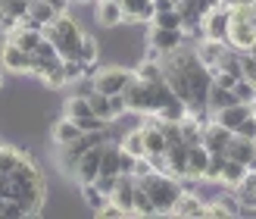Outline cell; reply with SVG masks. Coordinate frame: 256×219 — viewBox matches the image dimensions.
I'll return each mask as SVG.
<instances>
[{"instance_id": "681fc988", "label": "cell", "mask_w": 256, "mask_h": 219, "mask_svg": "<svg viewBox=\"0 0 256 219\" xmlns=\"http://www.w3.org/2000/svg\"><path fill=\"white\" fill-rule=\"evenodd\" d=\"M247 54H253V57H256V44H253V47H250V50H247Z\"/></svg>"}, {"instance_id": "74e56055", "label": "cell", "mask_w": 256, "mask_h": 219, "mask_svg": "<svg viewBox=\"0 0 256 219\" xmlns=\"http://www.w3.org/2000/svg\"><path fill=\"white\" fill-rule=\"evenodd\" d=\"M234 135H240V138H250V141H256V113H250L244 122H240L238 128H234Z\"/></svg>"}, {"instance_id": "9a60e30c", "label": "cell", "mask_w": 256, "mask_h": 219, "mask_svg": "<svg viewBox=\"0 0 256 219\" xmlns=\"http://www.w3.org/2000/svg\"><path fill=\"white\" fill-rule=\"evenodd\" d=\"M94 19H97V25H104V29H119V25H125V10H122L119 0H97Z\"/></svg>"}, {"instance_id": "52a82bcc", "label": "cell", "mask_w": 256, "mask_h": 219, "mask_svg": "<svg viewBox=\"0 0 256 219\" xmlns=\"http://www.w3.org/2000/svg\"><path fill=\"white\" fill-rule=\"evenodd\" d=\"M188 41L184 29H160V25H147V44H150V54H169V50L182 47Z\"/></svg>"}, {"instance_id": "4dcf8cb0", "label": "cell", "mask_w": 256, "mask_h": 219, "mask_svg": "<svg viewBox=\"0 0 256 219\" xmlns=\"http://www.w3.org/2000/svg\"><path fill=\"white\" fill-rule=\"evenodd\" d=\"M88 100H91V110H94V116H100V119H106L110 125L116 122V116H112V97L100 94V91H91V94H88Z\"/></svg>"}, {"instance_id": "b9f144b4", "label": "cell", "mask_w": 256, "mask_h": 219, "mask_svg": "<svg viewBox=\"0 0 256 219\" xmlns=\"http://www.w3.org/2000/svg\"><path fill=\"white\" fill-rule=\"evenodd\" d=\"M134 163H138V157H132L128 150H122V157H119V175H134Z\"/></svg>"}, {"instance_id": "5bb4252c", "label": "cell", "mask_w": 256, "mask_h": 219, "mask_svg": "<svg viewBox=\"0 0 256 219\" xmlns=\"http://www.w3.org/2000/svg\"><path fill=\"white\" fill-rule=\"evenodd\" d=\"M232 191H234V197L240 203V216H256V169L247 172Z\"/></svg>"}, {"instance_id": "f6af8a7d", "label": "cell", "mask_w": 256, "mask_h": 219, "mask_svg": "<svg viewBox=\"0 0 256 219\" xmlns=\"http://www.w3.org/2000/svg\"><path fill=\"white\" fill-rule=\"evenodd\" d=\"M6 75H10V72L4 69V63H0V91H4V88H6Z\"/></svg>"}, {"instance_id": "ab89813d", "label": "cell", "mask_w": 256, "mask_h": 219, "mask_svg": "<svg viewBox=\"0 0 256 219\" xmlns=\"http://www.w3.org/2000/svg\"><path fill=\"white\" fill-rule=\"evenodd\" d=\"M116 182H119V175H97V178H94V185L104 191L106 197H112V191H116Z\"/></svg>"}, {"instance_id": "e575fe53", "label": "cell", "mask_w": 256, "mask_h": 219, "mask_svg": "<svg viewBox=\"0 0 256 219\" xmlns=\"http://www.w3.org/2000/svg\"><path fill=\"white\" fill-rule=\"evenodd\" d=\"M134 216H156V207L140 185H134Z\"/></svg>"}, {"instance_id": "8d00e7d4", "label": "cell", "mask_w": 256, "mask_h": 219, "mask_svg": "<svg viewBox=\"0 0 256 219\" xmlns=\"http://www.w3.org/2000/svg\"><path fill=\"white\" fill-rule=\"evenodd\" d=\"M240 75L256 85V57L253 54H240Z\"/></svg>"}, {"instance_id": "1f68e13d", "label": "cell", "mask_w": 256, "mask_h": 219, "mask_svg": "<svg viewBox=\"0 0 256 219\" xmlns=\"http://www.w3.org/2000/svg\"><path fill=\"white\" fill-rule=\"evenodd\" d=\"M22 153H25V150H19L16 144H0V175L16 169L19 160H22Z\"/></svg>"}, {"instance_id": "d590c367", "label": "cell", "mask_w": 256, "mask_h": 219, "mask_svg": "<svg viewBox=\"0 0 256 219\" xmlns=\"http://www.w3.org/2000/svg\"><path fill=\"white\" fill-rule=\"evenodd\" d=\"M150 25H160V29H182V10H166V13H156Z\"/></svg>"}, {"instance_id": "2e32d148", "label": "cell", "mask_w": 256, "mask_h": 219, "mask_svg": "<svg viewBox=\"0 0 256 219\" xmlns=\"http://www.w3.org/2000/svg\"><path fill=\"white\" fill-rule=\"evenodd\" d=\"M225 157H232V160H238V163H244L247 169L253 172V169H256V141L240 138V135H232V141H228V150H225Z\"/></svg>"}, {"instance_id": "60d3db41", "label": "cell", "mask_w": 256, "mask_h": 219, "mask_svg": "<svg viewBox=\"0 0 256 219\" xmlns=\"http://www.w3.org/2000/svg\"><path fill=\"white\" fill-rule=\"evenodd\" d=\"M16 25H19V19L12 16L10 10H4V7H0V32H4V35H10L12 29H16Z\"/></svg>"}, {"instance_id": "f907efd6", "label": "cell", "mask_w": 256, "mask_h": 219, "mask_svg": "<svg viewBox=\"0 0 256 219\" xmlns=\"http://www.w3.org/2000/svg\"><path fill=\"white\" fill-rule=\"evenodd\" d=\"M28 4H38V0H28Z\"/></svg>"}, {"instance_id": "277c9868", "label": "cell", "mask_w": 256, "mask_h": 219, "mask_svg": "<svg viewBox=\"0 0 256 219\" xmlns=\"http://www.w3.org/2000/svg\"><path fill=\"white\" fill-rule=\"evenodd\" d=\"M228 44L240 54L256 44V7H244L238 4L232 7V22H228Z\"/></svg>"}, {"instance_id": "ee69618b", "label": "cell", "mask_w": 256, "mask_h": 219, "mask_svg": "<svg viewBox=\"0 0 256 219\" xmlns=\"http://www.w3.org/2000/svg\"><path fill=\"white\" fill-rule=\"evenodd\" d=\"M47 4L54 7V10H56V16H60V13H69V4H72V0H47Z\"/></svg>"}, {"instance_id": "f546056e", "label": "cell", "mask_w": 256, "mask_h": 219, "mask_svg": "<svg viewBox=\"0 0 256 219\" xmlns=\"http://www.w3.org/2000/svg\"><path fill=\"white\" fill-rule=\"evenodd\" d=\"M228 104H238L234 91H232V88H222V85H212V88H210V97H206V107L216 113V110H222V107H228Z\"/></svg>"}, {"instance_id": "9c48e42d", "label": "cell", "mask_w": 256, "mask_h": 219, "mask_svg": "<svg viewBox=\"0 0 256 219\" xmlns=\"http://www.w3.org/2000/svg\"><path fill=\"white\" fill-rule=\"evenodd\" d=\"M0 63H4V69L10 75H28L32 72V54L22 50L19 44L6 41V38H4V44H0Z\"/></svg>"}, {"instance_id": "e0dca14e", "label": "cell", "mask_w": 256, "mask_h": 219, "mask_svg": "<svg viewBox=\"0 0 256 219\" xmlns=\"http://www.w3.org/2000/svg\"><path fill=\"white\" fill-rule=\"evenodd\" d=\"M228 47H232L228 41H216V38H200V41L194 44L197 57L203 60V66H210V69L219 66V60L225 57V50H228Z\"/></svg>"}, {"instance_id": "8992f818", "label": "cell", "mask_w": 256, "mask_h": 219, "mask_svg": "<svg viewBox=\"0 0 256 219\" xmlns=\"http://www.w3.org/2000/svg\"><path fill=\"white\" fill-rule=\"evenodd\" d=\"M91 82H94V91L100 94H125V88L134 82V69H125V66H97L94 75H91Z\"/></svg>"}, {"instance_id": "d6986e66", "label": "cell", "mask_w": 256, "mask_h": 219, "mask_svg": "<svg viewBox=\"0 0 256 219\" xmlns=\"http://www.w3.org/2000/svg\"><path fill=\"white\" fill-rule=\"evenodd\" d=\"M122 10H125V22H140V25H150L156 10H153V0H119Z\"/></svg>"}, {"instance_id": "4fadbf2b", "label": "cell", "mask_w": 256, "mask_h": 219, "mask_svg": "<svg viewBox=\"0 0 256 219\" xmlns=\"http://www.w3.org/2000/svg\"><path fill=\"white\" fill-rule=\"evenodd\" d=\"M210 160H212V153L200 144V141H194V144L188 147V175H184V182H203L206 178V169H210Z\"/></svg>"}, {"instance_id": "603a6c76", "label": "cell", "mask_w": 256, "mask_h": 219, "mask_svg": "<svg viewBox=\"0 0 256 219\" xmlns=\"http://www.w3.org/2000/svg\"><path fill=\"white\" fill-rule=\"evenodd\" d=\"M247 172H250V169H247L244 163H238V160H232V157H225V160H222V169H219V185H222V188H234Z\"/></svg>"}, {"instance_id": "ba28073f", "label": "cell", "mask_w": 256, "mask_h": 219, "mask_svg": "<svg viewBox=\"0 0 256 219\" xmlns=\"http://www.w3.org/2000/svg\"><path fill=\"white\" fill-rule=\"evenodd\" d=\"M228 22H232V7H228V4H216L210 13H203V38L228 41Z\"/></svg>"}, {"instance_id": "bcb514c9", "label": "cell", "mask_w": 256, "mask_h": 219, "mask_svg": "<svg viewBox=\"0 0 256 219\" xmlns=\"http://www.w3.org/2000/svg\"><path fill=\"white\" fill-rule=\"evenodd\" d=\"M238 4H244V7H253V4H256V0H234V4H232V7H238Z\"/></svg>"}, {"instance_id": "f1b7e54d", "label": "cell", "mask_w": 256, "mask_h": 219, "mask_svg": "<svg viewBox=\"0 0 256 219\" xmlns=\"http://www.w3.org/2000/svg\"><path fill=\"white\" fill-rule=\"evenodd\" d=\"M122 150H128L132 157H147V144H144V128H132L122 135Z\"/></svg>"}, {"instance_id": "816d5d0a", "label": "cell", "mask_w": 256, "mask_h": 219, "mask_svg": "<svg viewBox=\"0 0 256 219\" xmlns=\"http://www.w3.org/2000/svg\"><path fill=\"white\" fill-rule=\"evenodd\" d=\"M253 113H256V104H253Z\"/></svg>"}, {"instance_id": "d6a6232c", "label": "cell", "mask_w": 256, "mask_h": 219, "mask_svg": "<svg viewBox=\"0 0 256 219\" xmlns=\"http://www.w3.org/2000/svg\"><path fill=\"white\" fill-rule=\"evenodd\" d=\"M188 113H190V110L182 104V100H172V104H166V107H160V110H156V116H160L162 122H182Z\"/></svg>"}, {"instance_id": "83f0119b", "label": "cell", "mask_w": 256, "mask_h": 219, "mask_svg": "<svg viewBox=\"0 0 256 219\" xmlns=\"http://www.w3.org/2000/svg\"><path fill=\"white\" fill-rule=\"evenodd\" d=\"M41 82H44L47 88H54V91H56V88H66V85H69V79H66V66H62V57L54 60V63H50V66L44 69Z\"/></svg>"}, {"instance_id": "4316f807", "label": "cell", "mask_w": 256, "mask_h": 219, "mask_svg": "<svg viewBox=\"0 0 256 219\" xmlns=\"http://www.w3.org/2000/svg\"><path fill=\"white\" fill-rule=\"evenodd\" d=\"M75 60H82L84 66H97V60H100V44H97L94 35H84V38H82L78 50H75Z\"/></svg>"}, {"instance_id": "44dd1931", "label": "cell", "mask_w": 256, "mask_h": 219, "mask_svg": "<svg viewBox=\"0 0 256 219\" xmlns=\"http://www.w3.org/2000/svg\"><path fill=\"white\" fill-rule=\"evenodd\" d=\"M4 38H6V41H12V44H19L22 50H28V54H32V50L44 41V29H28V25L19 22L16 29H12L10 35H4Z\"/></svg>"}, {"instance_id": "30bf717a", "label": "cell", "mask_w": 256, "mask_h": 219, "mask_svg": "<svg viewBox=\"0 0 256 219\" xmlns=\"http://www.w3.org/2000/svg\"><path fill=\"white\" fill-rule=\"evenodd\" d=\"M104 144H106V141H104ZM104 144H94L91 150L82 153V160L75 163V169H72L75 185H88V182H94V178L100 175V157H104Z\"/></svg>"}, {"instance_id": "6da1fadb", "label": "cell", "mask_w": 256, "mask_h": 219, "mask_svg": "<svg viewBox=\"0 0 256 219\" xmlns=\"http://www.w3.org/2000/svg\"><path fill=\"white\" fill-rule=\"evenodd\" d=\"M162 69H166V82L172 85L175 97L182 100L188 110H203L212 88V72L210 66H203V60L197 57L194 44H182L162 54Z\"/></svg>"}, {"instance_id": "d4e9b609", "label": "cell", "mask_w": 256, "mask_h": 219, "mask_svg": "<svg viewBox=\"0 0 256 219\" xmlns=\"http://www.w3.org/2000/svg\"><path fill=\"white\" fill-rule=\"evenodd\" d=\"M78 191H82V200H84V207L91 210V213H100L110 203V197L104 194V191H100L94 182H88V185H78Z\"/></svg>"}, {"instance_id": "ac0fdd59", "label": "cell", "mask_w": 256, "mask_h": 219, "mask_svg": "<svg viewBox=\"0 0 256 219\" xmlns=\"http://www.w3.org/2000/svg\"><path fill=\"white\" fill-rule=\"evenodd\" d=\"M250 113H253V104H240V100H238V104H228V107H222V110H216L212 119L219 122V125H225V128H232V132H234V128L244 122Z\"/></svg>"}, {"instance_id": "f5cc1de1", "label": "cell", "mask_w": 256, "mask_h": 219, "mask_svg": "<svg viewBox=\"0 0 256 219\" xmlns=\"http://www.w3.org/2000/svg\"><path fill=\"white\" fill-rule=\"evenodd\" d=\"M253 7H256V4H253Z\"/></svg>"}, {"instance_id": "7a4b0ae2", "label": "cell", "mask_w": 256, "mask_h": 219, "mask_svg": "<svg viewBox=\"0 0 256 219\" xmlns=\"http://www.w3.org/2000/svg\"><path fill=\"white\" fill-rule=\"evenodd\" d=\"M138 185L147 191V197L153 200V207H156V216H166L172 213L178 194H182V178H175L169 172H147V175H138Z\"/></svg>"}, {"instance_id": "7dc6e473", "label": "cell", "mask_w": 256, "mask_h": 219, "mask_svg": "<svg viewBox=\"0 0 256 219\" xmlns=\"http://www.w3.org/2000/svg\"><path fill=\"white\" fill-rule=\"evenodd\" d=\"M4 207H6V200H4V197H0V219H4Z\"/></svg>"}, {"instance_id": "5b68a950", "label": "cell", "mask_w": 256, "mask_h": 219, "mask_svg": "<svg viewBox=\"0 0 256 219\" xmlns=\"http://www.w3.org/2000/svg\"><path fill=\"white\" fill-rule=\"evenodd\" d=\"M104 141H110V128H104V132H82L78 138H72L69 144H60V147H56L60 169L72 175L75 163L82 160V153H84V150H91L94 144H104Z\"/></svg>"}, {"instance_id": "7402d4cb", "label": "cell", "mask_w": 256, "mask_h": 219, "mask_svg": "<svg viewBox=\"0 0 256 219\" xmlns=\"http://www.w3.org/2000/svg\"><path fill=\"white\" fill-rule=\"evenodd\" d=\"M78 135H82L78 122H75V119H69L66 113H62L60 119H56L54 125H50V141H54L56 147H60V144H69V141H72V138H78Z\"/></svg>"}, {"instance_id": "7bdbcfd3", "label": "cell", "mask_w": 256, "mask_h": 219, "mask_svg": "<svg viewBox=\"0 0 256 219\" xmlns=\"http://www.w3.org/2000/svg\"><path fill=\"white\" fill-rule=\"evenodd\" d=\"M178 4H175V0H153V10H156V13H166V10H175Z\"/></svg>"}, {"instance_id": "c3c4849f", "label": "cell", "mask_w": 256, "mask_h": 219, "mask_svg": "<svg viewBox=\"0 0 256 219\" xmlns=\"http://www.w3.org/2000/svg\"><path fill=\"white\" fill-rule=\"evenodd\" d=\"M72 4H97V0H72Z\"/></svg>"}, {"instance_id": "3957f363", "label": "cell", "mask_w": 256, "mask_h": 219, "mask_svg": "<svg viewBox=\"0 0 256 219\" xmlns=\"http://www.w3.org/2000/svg\"><path fill=\"white\" fill-rule=\"evenodd\" d=\"M44 38L60 50L62 60H72L75 50H78V44H82V38H84V32H82V25L75 22L69 13H60L54 22L44 25Z\"/></svg>"}, {"instance_id": "484cf974", "label": "cell", "mask_w": 256, "mask_h": 219, "mask_svg": "<svg viewBox=\"0 0 256 219\" xmlns=\"http://www.w3.org/2000/svg\"><path fill=\"white\" fill-rule=\"evenodd\" d=\"M62 113L69 116V119H84V116H94V110H91V100H88L84 94H72V97H66V107H62Z\"/></svg>"}, {"instance_id": "cb8c5ba5", "label": "cell", "mask_w": 256, "mask_h": 219, "mask_svg": "<svg viewBox=\"0 0 256 219\" xmlns=\"http://www.w3.org/2000/svg\"><path fill=\"white\" fill-rule=\"evenodd\" d=\"M134 75H138L140 82H160V79H166V69H162V57L150 54L147 60H140V63H138V69H134Z\"/></svg>"}, {"instance_id": "f35d334b", "label": "cell", "mask_w": 256, "mask_h": 219, "mask_svg": "<svg viewBox=\"0 0 256 219\" xmlns=\"http://www.w3.org/2000/svg\"><path fill=\"white\" fill-rule=\"evenodd\" d=\"M0 7H4V10H10L16 19H22L25 13H28V7H32V4H28V0H0Z\"/></svg>"}, {"instance_id": "7c38bea8", "label": "cell", "mask_w": 256, "mask_h": 219, "mask_svg": "<svg viewBox=\"0 0 256 219\" xmlns=\"http://www.w3.org/2000/svg\"><path fill=\"white\" fill-rule=\"evenodd\" d=\"M232 128H225V125H219L216 119H210V122H203V135H200V144L206 147L210 153H225L228 150V141H232Z\"/></svg>"}, {"instance_id": "8fae6325", "label": "cell", "mask_w": 256, "mask_h": 219, "mask_svg": "<svg viewBox=\"0 0 256 219\" xmlns=\"http://www.w3.org/2000/svg\"><path fill=\"white\" fill-rule=\"evenodd\" d=\"M210 210V200L206 197H200L197 191H188L182 188V194H178L175 200V207H172V216H188V219H203Z\"/></svg>"}, {"instance_id": "ffe728a7", "label": "cell", "mask_w": 256, "mask_h": 219, "mask_svg": "<svg viewBox=\"0 0 256 219\" xmlns=\"http://www.w3.org/2000/svg\"><path fill=\"white\" fill-rule=\"evenodd\" d=\"M188 141H182V144H169L166 147V163H169V175L175 178H182L184 182V175H188Z\"/></svg>"}, {"instance_id": "836d02e7", "label": "cell", "mask_w": 256, "mask_h": 219, "mask_svg": "<svg viewBox=\"0 0 256 219\" xmlns=\"http://www.w3.org/2000/svg\"><path fill=\"white\" fill-rule=\"evenodd\" d=\"M232 91H234V97L240 100V104H256V85H253L250 79H244V75L234 82Z\"/></svg>"}]
</instances>
